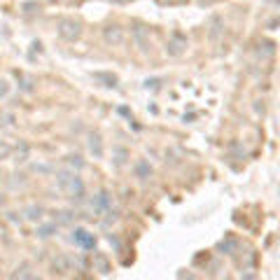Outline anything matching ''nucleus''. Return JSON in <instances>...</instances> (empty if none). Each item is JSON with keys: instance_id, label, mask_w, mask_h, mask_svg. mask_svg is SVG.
Segmentation results:
<instances>
[{"instance_id": "1", "label": "nucleus", "mask_w": 280, "mask_h": 280, "mask_svg": "<svg viewBox=\"0 0 280 280\" xmlns=\"http://www.w3.org/2000/svg\"><path fill=\"white\" fill-rule=\"evenodd\" d=\"M56 33H59L61 40L66 42H75L82 35V23L75 21V19H61L59 26H56Z\"/></svg>"}, {"instance_id": "2", "label": "nucleus", "mask_w": 280, "mask_h": 280, "mask_svg": "<svg viewBox=\"0 0 280 280\" xmlns=\"http://www.w3.org/2000/svg\"><path fill=\"white\" fill-rule=\"evenodd\" d=\"M73 241H75V245H80L82 250H93V248H96V238H93V234H89L87 229H75V231H73Z\"/></svg>"}, {"instance_id": "3", "label": "nucleus", "mask_w": 280, "mask_h": 280, "mask_svg": "<svg viewBox=\"0 0 280 280\" xmlns=\"http://www.w3.org/2000/svg\"><path fill=\"white\" fill-rule=\"evenodd\" d=\"M112 208V201H110V194H107L105 189H100L96 196H93V201H91V210L96 212V215H100V212H107Z\"/></svg>"}, {"instance_id": "4", "label": "nucleus", "mask_w": 280, "mask_h": 280, "mask_svg": "<svg viewBox=\"0 0 280 280\" xmlns=\"http://www.w3.org/2000/svg\"><path fill=\"white\" fill-rule=\"evenodd\" d=\"M63 189H68L70 196L75 198V201H82V198H84V182L80 180L75 173L70 175V180L66 182V187H63Z\"/></svg>"}, {"instance_id": "5", "label": "nucleus", "mask_w": 280, "mask_h": 280, "mask_svg": "<svg viewBox=\"0 0 280 280\" xmlns=\"http://www.w3.org/2000/svg\"><path fill=\"white\" fill-rule=\"evenodd\" d=\"M103 38H105L107 45H121L124 42V28L117 26V23H112V26H107L103 30Z\"/></svg>"}, {"instance_id": "6", "label": "nucleus", "mask_w": 280, "mask_h": 280, "mask_svg": "<svg viewBox=\"0 0 280 280\" xmlns=\"http://www.w3.org/2000/svg\"><path fill=\"white\" fill-rule=\"evenodd\" d=\"M185 47H187V40L182 38L180 33H175L173 38H171V42H168L166 47V52L171 54V56H180L182 52H185Z\"/></svg>"}, {"instance_id": "7", "label": "nucleus", "mask_w": 280, "mask_h": 280, "mask_svg": "<svg viewBox=\"0 0 280 280\" xmlns=\"http://www.w3.org/2000/svg\"><path fill=\"white\" fill-rule=\"evenodd\" d=\"M147 35H150V30L145 28L143 23H136V26H133V38H136V42L140 45L143 52H147Z\"/></svg>"}, {"instance_id": "8", "label": "nucleus", "mask_w": 280, "mask_h": 280, "mask_svg": "<svg viewBox=\"0 0 280 280\" xmlns=\"http://www.w3.org/2000/svg\"><path fill=\"white\" fill-rule=\"evenodd\" d=\"M89 150L93 152V157H103V147H100V136L98 133H91L89 136Z\"/></svg>"}, {"instance_id": "9", "label": "nucleus", "mask_w": 280, "mask_h": 280, "mask_svg": "<svg viewBox=\"0 0 280 280\" xmlns=\"http://www.w3.org/2000/svg\"><path fill=\"white\" fill-rule=\"evenodd\" d=\"M93 264H96V269H98L100 273H110V262H107L105 255L96 252V255H93Z\"/></svg>"}, {"instance_id": "10", "label": "nucleus", "mask_w": 280, "mask_h": 280, "mask_svg": "<svg viewBox=\"0 0 280 280\" xmlns=\"http://www.w3.org/2000/svg\"><path fill=\"white\" fill-rule=\"evenodd\" d=\"M222 30H224V28H222V19H220V16H212V19H210V40L220 38Z\"/></svg>"}, {"instance_id": "11", "label": "nucleus", "mask_w": 280, "mask_h": 280, "mask_svg": "<svg viewBox=\"0 0 280 280\" xmlns=\"http://www.w3.org/2000/svg\"><path fill=\"white\" fill-rule=\"evenodd\" d=\"M150 173H152V166L147 164V161H140V164L136 166V175L140 178V180H147V178H150Z\"/></svg>"}, {"instance_id": "12", "label": "nucleus", "mask_w": 280, "mask_h": 280, "mask_svg": "<svg viewBox=\"0 0 280 280\" xmlns=\"http://www.w3.org/2000/svg\"><path fill=\"white\" fill-rule=\"evenodd\" d=\"M236 248H238V241H236V238H227V241L220 243V248H217V250H222V252H227V255H231Z\"/></svg>"}, {"instance_id": "13", "label": "nucleus", "mask_w": 280, "mask_h": 280, "mask_svg": "<svg viewBox=\"0 0 280 280\" xmlns=\"http://www.w3.org/2000/svg\"><path fill=\"white\" fill-rule=\"evenodd\" d=\"M54 271H56V273H66V271H70L68 259L63 257V255H61V257H56V259H54Z\"/></svg>"}, {"instance_id": "14", "label": "nucleus", "mask_w": 280, "mask_h": 280, "mask_svg": "<svg viewBox=\"0 0 280 280\" xmlns=\"http://www.w3.org/2000/svg\"><path fill=\"white\" fill-rule=\"evenodd\" d=\"M114 157H117V159H114V166H124V164H126V157H129V152L124 150V147H117V150H114Z\"/></svg>"}, {"instance_id": "15", "label": "nucleus", "mask_w": 280, "mask_h": 280, "mask_svg": "<svg viewBox=\"0 0 280 280\" xmlns=\"http://www.w3.org/2000/svg\"><path fill=\"white\" fill-rule=\"evenodd\" d=\"M54 231H56V224H47V227H40L38 229V236H40V238H49Z\"/></svg>"}, {"instance_id": "16", "label": "nucleus", "mask_w": 280, "mask_h": 280, "mask_svg": "<svg viewBox=\"0 0 280 280\" xmlns=\"http://www.w3.org/2000/svg\"><path fill=\"white\" fill-rule=\"evenodd\" d=\"M40 215H42V208H28V210H26V217H28V220H40Z\"/></svg>"}, {"instance_id": "17", "label": "nucleus", "mask_w": 280, "mask_h": 280, "mask_svg": "<svg viewBox=\"0 0 280 280\" xmlns=\"http://www.w3.org/2000/svg\"><path fill=\"white\" fill-rule=\"evenodd\" d=\"M9 154H12V147H9V145H0V159H7Z\"/></svg>"}, {"instance_id": "18", "label": "nucleus", "mask_w": 280, "mask_h": 280, "mask_svg": "<svg viewBox=\"0 0 280 280\" xmlns=\"http://www.w3.org/2000/svg\"><path fill=\"white\" fill-rule=\"evenodd\" d=\"M7 91H9L7 80H0V98H5V96H7Z\"/></svg>"}, {"instance_id": "19", "label": "nucleus", "mask_w": 280, "mask_h": 280, "mask_svg": "<svg viewBox=\"0 0 280 280\" xmlns=\"http://www.w3.org/2000/svg\"><path fill=\"white\" fill-rule=\"evenodd\" d=\"M70 164H73V166H75V168H82V166H84L82 157H77V154H75V157H70Z\"/></svg>"}, {"instance_id": "20", "label": "nucleus", "mask_w": 280, "mask_h": 280, "mask_svg": "<svg viewBox=\"0 0 280 280\" xmlns=\"http://www.w3.org/2000/svg\"><path fill=\"white\" fill-rule=\"evenodd\" d=\"M112 2H124V0H112Z\"/></svg>"}]
</instances>
